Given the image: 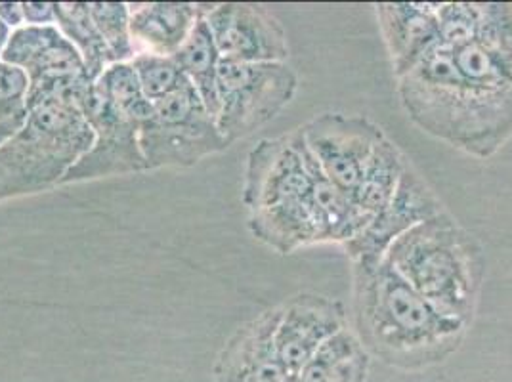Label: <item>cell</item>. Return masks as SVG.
<instances>
[{
  "instance_id": "obj_2",
  "label": "cell",
  "mask_w": 512,
  "mask_h": 382,
  "mask_svg": "<svg viewBox=\"0 0 512 382\" xmlns=\"http://www.w3.org/2000/svg\"><path fill=\"white\" fill-rule=\"evenodd\" d=\"M354 333L369 356L417 371L448 360L467 325L438 312L384 258L354 262Z\"/></svg>"
},
{
  "instance_id": "obj_9",
  "label": "cell",
  "mask_w": 512,
  "mask_h": 382,
  "mask_svg": "<svg viewBox=\"0 0 512 382\" xmlns=\"http://www.w3.org/2000/svg\"><path fill=\"white\" fill-rule=\"evenodd\" d=\"M77 106L94 130L92 148L65 174L60 186L90 182L111 176L144 172L146 161L140 149V121L109 104L94 83Z\"/></svg>"
},
{
  "instance_id": "obj_3",
  "label": "cell",
  "mask_w": 512,
  "mask_h": 382,
  "mask_svg": "<svg viewBox=\"0 0 512 382\" xmlns=\"http://www.w3.org/2000/svg\"><path fill=\"white\" fill-rule=\"evenodd\" d=\"M241 203L256 241L278 255L320 245L312 178L299 128L264 138L247 155Z\"/></svg>"
},
{
  "instance_id": "obj_21",
  "label": "cell",
  "mask_w": 512,
  "mask_h": 382,
  "mask_svg": "<svg viewBox=\"0 0 512 382\" xmlns=\"http://www.w3.org/2000/svg\"><path fill=\"white\" fill-rule=\"evenodd\" d=\"M92 22L104 39L111 64H128L136 50L130 35V6L127 2H88Z\"/></svg>"
},
{
  "instance_id": "obj_6",
  "label": "cell",
  "mask_w": 512,
  "mask_h": 382,
  "mask_svg": "<svg viewBox=\"0 0 512 382\" xmlns=\"http://www.w3.org/2000/svg\"><path fill=\"white\" fill-rule=\"evenodd\" d=\"M228 148L192 85L153 102L150 117L140 125L146 170L190 169Z\"/></svg>"
},
{
  "instance_id": "obj_28",
  "label": "cell",
  "mask_w": 512,
  "mask_h": 382,
  "mask_svg": "<svg viewBox=\"0 0 512 382\" xmlns=\"http://www.w3.org/2000/svg\"><path fill=\"white\" fill-rule=\"evenodd\" d=\"M281 382H300L299 375H289V377H285Z\"/></svg>"
},
{
  "instance_id": "obj_16",
  "label": "cell",
  "mask_w": 512,
  "mask_h": 382,
  "mask_svg": "<svg viewBox=\"0 0 512 382\" xmlns=\"http://www.w3.org/2000/svg\"><path fill=\"white\" fill-rule=\"evenodd\" d=\"M130 6V35L136 54L172 58L205 14V4L148 2Z\"/></svg>"
},
{
  "instance_id": "obj_18",
  "label": "cell",
  "mask_w": 512,
  "mask_h": 382,
  "mask_svg": "<svg viewBox=\"0 0 512 382\" xmlns=\"http://www.w3.org/2000/svg\"><path fill=\"white\" fill-rule=\"evenodd\" d=\"M407 163L402 149L384 136L367 161L358 188L352 193V201L367 220V226L390 203Z\"/></svg>"
},
{
  "instance_id": "obj_25",
  "label": "cell",
  "mask_w": 512,
  "mask_h": 382,
  "mask_svg": "<svg viewBox=\"0 0 512 382\" xmlns=\"http://www.w3.org/2000/svg\"><path fill=\"white\" fill-rule=\"evenodd\" d=\"M25 25L50 27L56 25V2H23Z\"/></svg>"
},
{
  "instance_id": "obj_26",
  "label": "cell",
  "mask_w": 512,
  "mask_h": 382,
  "mask_svg": "<svg viewBox=\"0 0 512 382\" xmlns=\"http://www.w3.org/2000/svg\"><path fill=\"white\" fill-rule=\"evenodd\" d=\"M0 20L12 31L25 25L23 2H0Z\"/></svg>"
},
{
  "instance_id": "obj_17",
  "label": "cell",
  "mask_w": 512,
  "mask_h": 382,
  "mask_svg": "<svg viewBox=\"0 0 512 382\" xmlns=\"http://www.w3.org/2000/svg\"><path fill=\"white\" fill-rule=\"evenodd\" d=\"M371 356L352 329L327 340L299 373L300 382H367Z\"/></svg>"
},
{
  "instance_id": "obj_19",
  "label": "cell",
  "mask_w": 512,
  "mask_h": 382,
  "mask_svg": "<svg viewBox=\"0 0 512 382\" xmlns=\"http://www.w3.org/2000/svg\"><path fill=\"white\" fill-rule=\"evenodd\" d=\"M176 64L180 65L182 73L195 88L199 98L207 107V111L216 119L218 115V67H220V54L216 50L211 29L205 20V14L199 22L195 23L190 37L182 48L172 56Z\"/></svg>"
},
{
  "instance_id": "obj_4",
  "label": "cell",
  "mask_w": 512,
  "mask_h": 382,
  "mask_svg": "<svg viewBox=\"0 0 512 382\" xmlns=\"http://www.w3.org/2000/svg\"><path fill=\"white\" fill-rule=\"evenodd\" d=\"M384 260L438 312L469 327L476 316L486 260L476 239L440 213L398 237Z\"/></svg>"
},
{
  "instance_id": "obj_13",
  "label": "cell",
  "mask_w": 512,
  "mask_h": 382,
  "mask_svg": "<svg viewBox=\"0 0 512 382\" xmlns=\"http://www.w3.org/2000/svg\"><path fill=\"white\" fill-rule=\"evenodd\" d=\"M440 213H444L442 201L427 180L407 163L390 203L369 222L362 234L342 247L352 262L381 260L398 237Z\"/></svg>"
},
{
  "instance_id": "obj_24",
  "label": "cell",
  "mask_w": 512,
  "mask_h": 382,
  "mask_svg": "<svg viewBox=\"0 0 512 382\" xmlns=\"http://www.w3.org/2000/svg\"><path fill=\"white\" fill-rule=\"evenodd\" d=\"M130 64L138 75V81H140L146 100L151 104L190 85V81L186 79V75L182 73L180 65L176 64L174 58L153 56V54H136Z\"/></svg>"
},
{
  "instance_id": "obj_12",
  "label": "cell",
  "mask_w": 512,
  "mask_h": 382,
  "mask_svg": "<svg viewBox=\"0 0 512 382\" xmlns=\"http://www.w3.org/2000/svg\"><path fill=\"white\" fill-rule=\"evenodd\" d=\"M348 327L341 300L318 293H297L279 304L274 344L289 375H299L321 346Z\"/></svg>"
},
{
  "instance_id": "obj_1",
  "label": "cell",
  "mask_w": 512,
  "mask_h": 382,
  "mask_svg": "<svg viewBox=\"0 0 512 382\" xmlns=\"http://www.w3.org/2000/svg\"><path fill=\"white\" fill-rule=\"evenodd\" d=\"M398 81L407 117L478 159L512 138V4H484L476 31L434 44Z\"/></svg>"
},
{
  "instance_id": "obj_11",
  "label": "cell",
  "mask_w": 512,
  "mask_h": 382,
  "mask_svg": "<svg viewBox=\"0 0 512 382\" xmlns=\"http://www.w3.org/2000/svg\"><path fill=\"white\" fill-rule=\"evenodd\" d=\"M205 20L222 60L239 64H283L289 37L278 16L260 4H205Z\"/></svg>"
},
{
  "instance_id": "obj_20",
  "label": "cell",
  "mask_w": 512,
  "mask_h": 382,
  "mask_svg": "<svg viewBox=\"0 0 512 382\" xmlns=\"http://www.w3.org/2000/svg\"><path fill=\"white\" fill-rule=\"evenodd\" d=\"M56 27L81 54L92 83L113 65L104 39L92 22L88 2H56Z\"/></svg>"
},
{
  "instance_id": "obj_15",
  "label": "cell",
  "mask_w": 512,
  "mask_h": 382,
  "mask_svg": "<svg viewBox=\"0 0 512 382\" xmlns=\"http://www.w3.org/2000/svg\"><path fill=\"white\" fill-rule=\"evenodd\" d=\"M377 22L383 35L396 79L409 69L440 39L438 4L432 2H394L377 4Z\"/></svg>"
},
{
  "instance_id": "obj_14",
  "label": "cell",
  "mask_w": 512,
  "mask_h": 382,
  "mask_svg": "<svg viewBox=\"0 0 512 382\" xmlns=\"http://www.w3.org/2000/svg\"><path fill=\"white\" fill-rule=\"evenodd\" d=\"M279 306L237 327L214 361L213 382H281L289 373L274 344Z\"/></svg>"
},
{
  "instance_id": "obj_7",
  "label": "cell",
  "mask_w": 512,
  "mask_h": 382,
  "mask_svg": "<svg viewBox=\"0 0 512 382\" xmlns=\"http://www.w3.org/2000/svg\"><path fill=\"white\" fill-rule=\"evenodd\" d=\"M218 132L228 146L274 121L297 94L299 77L283 64H239L220 60Z\"/></svg>"
},
{
  "instance_id": "obj_10",
  "label": "cell",
  "mask_w": 512,
  "mask_h": 382,
  "mask_svg": "<svg viewBox=\"0 0 512 382\" xmlns=\"http://www.w3.org/2000/svg\"><path fill=\"white\" fill-rule=\"evenodd\" d=\"M299 130L325 176L350 197L362 180L367 161L386 136L383 128L367 117L344 113H321Z\"/></svg>"
},
{
  "instance_id": "obj_23",
  "label": "cell",
  "mask_w": 512,
  "mask_h": 382,
  "mask_svg": "<svg viewBox=\"0 0 512 382\" xmlns=\"http://www.w3.org/2000/svg\"><path fill=\"white\" fill-rule=\"evenodd\" d=\"M29 79L20 67L0 60V146L22 130L29 109Z\"/></svg>"
},
{
  "instance_id": "obj_27",
  "label": "cell",
  "mask_w": 512,
  "mask_h": 382,
  "mask_svg": "<svg viewBox=\"0 0 512 382\" xmlns=\"http://www.w3.org/2000/svg\"><path fill=\"white\" fill-rule=\"evenodd\" d=\"M10 35H12V29H10V27H6V25L2 23V20H0V56H2L4 48H6V44H8Z\"/></svg>"
},
{
  "instance_id": "obj_22",
  "label": "cell",
  "mask_w": 512,
  "mask_h": 382,
  "mask_svg": "<svg viewBox=\"0 0 512 382\" xmlns=\"http://www.w3.org/2000/svg\"><path fill=\"white\" fill-rule=\"evenodd\" d=\"M96 90L109 104L136 117L140 125L150 117L151 102L146 100L132 64H113L94 81Z\"/></svg>"
},
{
  "instance_id": "obj_8",
  "label": "cell",
  "mask_w": 512,
  "mask_h": 382,
  "mask_svg": "<svg viewBox=\"0 0 512 382\" xmlns=\"http://www.w3.org/2000/svg\"><path fill=\"white\" fill-rule=\"evenodd\" d=\"M0 60L20 67L27 75V102L64 96L77 104L92 85L81 54L56 25H23L12 31Z\"/></svg>"
},
{
  "instance_id": "obj_5",
  "label": "cell",
  "mask_w": 512,
  "mask_h": 382,
  "mask_svg": "<svg viewBox=\"0 0 512 382\" xmlns=\"http://www.w3.org/2000/svg\"><path fill=\"white\" fill-rule=\"evenodd\" d=\"M22 130L0 146V203L52 190L92 148L94 130L64 96L27 102Z\"/></svg>"
}]
</instances>
